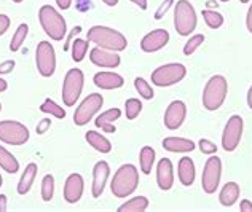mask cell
I'll list each match as a JSON object with an SVG mask.
<instances>
[{"instance_id":"obj_1","label":"cell","mask_w":252,"mask_h":212,"mask_svg":"<svg viewBox=\"0 0 252 212\" xmlns=\"http://www.w3.org/2000/svg\"><path fill=\"white\" fill-rule=\"evenodd\" d=\"M88 42L96 43L99 48L109 51H123L128 46V40L122 32L105 26H93L88 30Z\"/></svg>"},{"instance_id":"obj_2","label":"cell","mask_w":252,"mask_h":212,"mask_svg":"<svg viewBox=\"0 0 252 212\" xmlns=\"http://www.w3.org/2000/svg\"><path fill=\"white\" fill-rule=\"evenodd\" d=\"M139 187V172L132 164H123L114 174L110 190L117 198H126L132 195Z\"/></svg>"},{"instance_id":"obj_3","label":"cell","mask_w":252,"mask_h":212,"mask_svg":"<svg viewBox=\"0 0 252 212\" xmlns=\"http://www.w3.org/2000/svg\"><path fill=\"white\" fill-rule=\"evenodd\" d=\"M38 21H40L45 34L53 40H63L65 37V19L61 13H58L51 5H43L38 11Z\"/></svg>"},{"instance_id":"obj_4","label":"cell","mask_w":252,"mask_h":212,"mask_svg":"<svg viewBox=\"0 0 252 212\" xmlns=\"http://www.w3.org/2000/svg\"><path fill=\"white\" fill-rule=\"evenodd\" d=\"M228 92V83L225 77L216 75L211 77V80L204 86L203 91V105L206 110H217L222 107Z\"/></svg>"},{"instance_id":"obj_5","label":"cell","mask_w":252,"mask_h":212,"mask_svg":"<svg viewBox=\"0 0 252 212\" xmlns=\"http://www.w3.org/2000/svg\"><path fill=\"white\" fill-rule=\"evenodd\" d=\"M174 28L179 35L187 37L196 28V13L189 0H179L174 8Z\"/></svg>"},{"instance_id":"obj_6","label":"cell","mask_w":252,"mask_h":212,"mask_svg":"<svg viewBox=\"0 0 252 212\" xmlns=\"http://www.w3.org/2000/svg\"><path fill=\"white\" fill-rule=\"evenodd\" d=\"M185 75H187V69H185L184 64H179V62L164 64L161 67H158L152 72V83L155 86L166 88V86H172L179 83Z\"/></svg>"},{"instance_id":"obj_7","label":"cell","mask_w":252,"mask_h":212,"mask_svg":"<svg viewBox=\"0 0 252 212\" xmlns=\"http://www.w3.org/2000/svg\"><path fill=\"white\" fill-rule=\"evenodd\" d=\"M83 83H85V77L80 69H70L65 74L63 83V102L67 107L75 105V102L78 101L83 90Z\"/></svg>"},{"instance_id":"obj_8","label":"cell","mask_w":252,"mask_h":212,"mask_svg":"<svg viewBox=\"0 0 252 212\" xmlns=\"http://www.w3.org/2000/svg\"><path fill=\"white\" fill-rule=\"evenodd\" d=\"M102 104H104V99L101 94H97V92H93V94L86 96L83 99V102L78 105L75 110L74 123L77 126H85V124H88L91 121V118L101 110Z\"/></svg>"},{"instance_id":"obj_9","label":"cell","mask_w":252,"mask_h":212,"mask_svg":"<svg viewBox=\"0 0 252 212\" xmlns=\"http://www.w3.org/2000/svg\"><path fill=\"white\" fill-rule=\"evenodd\" d=\"M0 141L10 145H23L29 141V129L19 121H0Z\"/></svg>"},{"instance_id":"obj_10","label":"cell","mask_w":252,"mask_h":212,"mask_svg":"<svg viewBox=\"0 0 252 212\" xmlns=\"http://www.w3.org/2000/svg\"><path fill=\"white\" fill-rule=\"evenodd\" d=\"M35 64L42 77H51L56 70V53L50 42H40L35 51Z\"/></svg>"},{"instance_id":"obj_11","label":"cell","mask_w":252,"mask_h":212,"mask_svg":"<svg viewBox=\"0 0 252 212\" xmlns=\"http://www.w3.org/2000/svg\"><path fill=\"white\" fill-rule=\"evenodd\" d=\"M220 174H222V161L219 156H211L204 164L203 176H201V187L203 191L208 195L216 193V190L220 183Z\"/></svg>"},{"instance_id":"obj_12","label":"cell","mask_w":252,"mask_h":212,"mask_svg":"<svg viewBox=\"0 0 252 212\" xmlns=\"http://www.w3.org/2000/svg\"><path fill=\"white\" fill-rule=\"evenodd\" d=\"M243 118L240 115H233L225 124L222 134V147L225 151H235L238 149L243 136Z\"/></svg>"},{"instance_id":"obj_13","label":"cell","mask_w":252,"mask_h":212,"mask_svg":"<svg viewBox=\"0 0 252 212\" xmlns=\"http://www.w3.org/2000/svg\"><path fill=\"white\" fill-rule=\"evenodd\" d=\"M187 115V105L182 101H174L168 105L166 112H164V126L168 129H179Z\"/></svg>"},{"instance_id":"obj_14","label":"cell","mask_w":252,"mask_h":212,"mask_svg":"<svg viewBox=\"0 0 252 212\" xmlns=\"http://www.w3.org/2000/svg\"><path fill=\"white\" fill-rule=\"evenodd\" d=\"M169 42V32L164 29H155L149 32L142 40H141V48L145 53H155L161 50L163 46H166Z\"/></svg>"},{"instance_id":"obj_15","label":"cell","mask_w":252,"mask_h":212,"mask_svg":"<svg viewBox=\"0 0 252 212\" xmlns=\"http://www.w3.org/2000/svg\"><path fill=\"white\" fill-rule=\"evenodd\" d=\"M90 59L97 67H105V69H115L122 62V59L117 53L105 51L104 48H99V46L90 51Z\"/></svg>"},{"instance_id":"obj_16","label":"cell","mask_w":252,"mask_h":212,"mask_svg":"<svg viewBox=\"0 0 252 212\" xmlns=\"http://www.w3.org/2000/svg\"><path fill=\"white\" fill-rule=\"evenodd\" d=\"M83 177L80 174H70L64 185V200L69 204H75L83 195Z\"/></svg>"},{"instance_id":"obj_17","label":"cell","mask_w":252,"mask_h":212,"mask_svg":"<svg viewBox=\"0 0 252 212\" xmlns=\"http://www.w3.org/2000/svg\"><path fill=\"white\" fill-rule=\"evenodd\" d=\"M110 174V168L105 161H97L94 169H93V196L99 198L102 195V191L105 188V183H107V179Z\"/></svg>"},{"instance_id":"obj_18","label":"cell","mask_w":252,"mask_h":212,"mask_svg":"<svg viewBox=\"0 0 252 212\" xmlns=\"http://www.w3.org/2000/svg\"><path fill=\"white\" fill-rule=\"evenodd\" d=\"M157 182H158V187L163 191L171 190L172 185H174V171H172V163L168 158H163V160H160V163H158Z\"/></svg>"},{"instance_id":"obj_19","label":"cell","mask_w":252,"mask_h":212,"mask_svg":"<svg viewBox=\"0 0 252 212\" xmlns=\"http://www.w3.org/2000/svg\"><path fill=\"white\" fill-rule=\"evenodd\" d=\"M94 85L101 90H117L125 85V80L114 72H97L94 75Z\"/></svg>"},{"instance_id":"obj_20","label":"cell","mask_w":252,"mask_h":212,"mask_svg":"<svg viewBox=\"0 0 252 212\" xmlns=\"http://www.w3.org/2000/svg\"><path fill=\"white\" fill-rule=\"evenodd\" d=\"M177 174H179V181H181V183L185 185V187H190V185L195 182V174H196L195 164L189 156L181 158L179 168H177Z\"/></svg>"},{"instance_id":"obj_21","label":"cell","mask_w":252,"mask_h":212,"mask_svg":"<svg viewBox=\"0 0 252 212\" xmlns=\"http://www.w3.org/2000/svg\"><path fill=\"white\" fill-rule=\"evenodd\" d=\"M122 115L120 109H110L107 112H104L97 118H96V128H101L102 131L109 132V134H114L117 128L114 126V121L118 120Z\"/></svg>"},{"instance_id":"obj_22","label":"cell","mask_w":252,"mask_h":212,"mask_svg":"<svg viewBox=\"0 0 252 212\" xmlns=\"http://www.w3.org/2000/svg\"><path fill=\"white\" fill-rule=\"evenodd\" d=\"M240 198V185L236 182H228L223 185V188L220 190V195H219V201H220L222 206L230 208L238 201Z\"/></svg>"},{"instance_id":"obj_23","label":"cell","mask_w":252,"mask_h":212,"mask_svg":"<svg viewBox=\"0 0 252 212\" xmlns=\"http://www.w3.org/2000/svg\"><path fill=\"white\" fill-rule=\"evenodd\" d=\"M163 149L168 151H182V153H187L195 149L193 141H189V139L184 137H166L163 141Z\"/></svg>"},{"instance_id":"obj_24","label":"cell","mask_w":252,"mask_h":212,"mask_svg":"<svg viewBox=\"0 0 252 212\" xmlns=\"http://www.w3.org/2000/svg\"><path fill=\"white\" fill-rule=\"evenodd\" d=\"M37 171H38V168L35 163H29L28 166H26L21 179H19V183H18L19 195H26L31 190V187L34 185V179L37 177Z\"/></svg>"},{"instance_id":"obj_25","label":"cell","mask_w":252,"mask_h":212,"mask_svg":"<svg viewBox=\"0 0 252 212\" xmlns=\"http://www.w3.org/2000/svg\"><path fill=\"white\" fill-rule=\"evenodd\" d=\"M85 137H86V142H88L94 150L101 151V153H109L112 150V144L109 139H105L104 136H101L96 131H88Z\"/></svg>"},{"instance_id":"obj_26","label":"cell","mask_w":252,"mask_h":212,"mask_svg":"<svg viewBox=\"0 0 252 212\" xmlns=\"http://www.w3.org/2000/svg\"><path fill=\"white\" fill-rule=\"evenodd\" d=\"M0 168L5 169L6 172H10V174H15L19 169V163L15 156L6 149H3L2 145H0Z\"/></svg>"},{"instance_id":"obj_27","label":"cell","mask_w":252,"mask_h":212,"mask_svg":"<svg viewBox=\"0 0 252 212\" xmlns=\"http://www.w3.org/2000/svg\"><path fill=\"white\" fill-rule=\"evenodd\" d=\"M149 208V200L145 196H136L128 203L122 204L118 208V212H142Z\"/></svg>"},{"instance_id":"obj_28","label":"cell","mask_w":252,"mask_h":212,"mask_svg":"<svg viewBox=\"0 0 252 212\" xmlns=\"http://www.w3.org/2000/svg\"><path fill=\"white\" fill-rule=\"evenodd\" d=\"M139 163H141V171L144 174H150L152 166L155 163V150L152 147H142L141 155H139Z\"/></svg>"},{"instance_id":"obj_29","label":"cell","mask_w":252,"mask_h":212,"mask_svg":"<svg viewBox=\"0 0 252 212\" xmlns=\"http://www.w3.org/2000/svg\"><path fill=\"white\" fill-rule=\"evenodd\" d=\"M88 40H83V38H75L74 43H72V59L75 62H80L85 59L86 51H88Z\"/></svg>"},{"instance_id":"obj_30","label":"cell","mask_w":252,"mask_h":212,"mask_svg":"<svg viewBox=\"0 0 252 212\" xmlns=\"http://www.w3.org/2000/svg\"><path fill=\"white\" fill-rule=\"evenodd\" d=\"M40 110L43 114H48V115H53L59 118V120H64L65 118V112L63 107H59V105L53 101V99H45V102L40 105Z\"/></svg>"},{"instance_id":"obj_31","label":"cell","mask_w":252,"mask_h":212,"mask_svg":"<svg viewBox=\"0 0 252 212\" xmlns=\"http://www.w3.org/2000/svg\"><path fill=\"white\" fill-rule=\"evenodd\" d=\"M28 32H29V26L28 24H21L16 29L15 35H13V38H11V43H10V50L11 51H18L19 48H21V45L24 43L26 37H28Z\"/></svg>"},{"instance_id":"obj_32","label":"cell","mask_w":252,"mask_h":212,"mask_svg":"<svg viewBox=\"0 0 252 212\" xmlns=\"http://www.w3.org/2000/svg\"><path fill=\"white\" fill-rule=\"evenodd\" d=\"M141 110H142V102L139 101V99L131 97L125 102V112H126V118H128V120L137 118V115L141 114Z\"/></svg>"},{"instance_id":"obj_33","label":"cell","mask_w":252,"mask_h":212,"mask_svg":"<svg viewBox=\"0 0 252 212\" xmlns=\"http://www.w3.org/2000/svg\"><path fill=\"white\" fill-rule=\"evenodd\" d=\"M53 195H55V177L51 174H46L42 181V200L51 201Z\"/></svg>"},{"instance_id":"obj_34","label":"cell","mask_w":252,"mask_h":212,"mask_svg":"<svg viewBox=\"0 0 252 212\" xmlns=\"http://www.w3.org/2000/svg\"><path fill=\"white\" fill-rule=\"evenodd\" d=\"M203 18H204V21H206V24L209 26L211 29H219L223 24V16L220 15V13H217V11L204 10L203 11Z\"/></svg>"},{"instance_id":"obj_35","label":"cell","mask_w":252,"mask_h":212,"mask_svg":"<svg viewBox=\"0 0 252 212\" xmlns=\"http://www.w3.org/2000/svg\"><path fill=\"white\" fill-rule=\"evenodd\" d=\"M134 88L136 91L141 94L144 99H147V101H150L152 97H154V90H152V86L144 80V78H136L134 80Z\"/></svg>"},{"instance_id":"obj_36","label":"cell","mask_w":252,"mask_h":212,"mask_svg":"<svg viewBox=\"0 0 252 212\" xmlns=\"http://www.w3.org/2000/svg\"><path fill=\"white\" fill-rule=\"evenodd\" d=\"M203 42H204V35H203V34H196V35H193L187 43H185V46H184V55H185V56L193 55V53L196 51V48H198V46H200Z\"/></svg>"},{"instance_id":"obj_37","label":"cell","mask_w":252,"mask_h":212,"mask_svg":"<svg viewBox=\"0 0 252 212\" xmlns=\"http://www.w3.org/2000/svg\"><path fill=\"white\" fill-rule=\"evenodd\" d=\"M198 147H200L201 153L204 155H212V153H217V145L214 142L208 141V139H201L200 142H198Z\"/></svg>"},{"instance_id":"obj_38","label":"cell","mask_w":252,"mask_h":212,"mask_svg":"<svg viewBox=\"0 0 252 212\" xmlns=\"http://www.w3.org/2000/svg\"><path fill=\"white\" fill-rule=\"evenodd\" d=\"M172 3H174V0H164V2L158 6V10L155 11V19H161L164 15H166V11L171 8Z\"/></svg>"},{"instance_id":"obj_39","label":"cell","mask_w":252,"mask_h":212,"mask_svg":"<svg viewBox=\"0 0 252 212\" xmlns=\"http://www.w3.org/2000/svg\"><path fill=\"white\" fill-rule=\"evenodd\" d=\"M51 126V121H50V118H43V120L37 124V128H35V131H37V134H45L46 131H48V128Z\"/></svg>"},{"instance_id":"obj_40","label":"cell","mask_w":252,"mask_h":212,"mask_svg":"<svg viewBox=\"0 0 252 212\" xmlns=\"http://www.w3.org/2000/svg\"><path fill=\"white\" fill-rule=\"evenodd\" d=\"M15 61H5L0 64V75H5V74H10V72L15 69Z\"/></svg>"},{"instance_id":"obj_41","label":"cell","mask_w":252,"mask_h":212,"mask_svg":"<svg viewBox=\"0 0 252 212\" xmlns=\"http://www.w3.org/2000/svg\"><path fill=\"white\" fill-rule=\"evenodd\" d=\"M10 28V18L6 15H0V35H3Z\"/></svg>"},{"instance_id":"obj_42","label":"cell","mask_w":252,"mask_h":212,"mask_svg":"<svg viewBox=\"0 0 252 212\" xmlns=\"http://www.w3.org/2000/svg\"><path fill=\"white\" fill-rule=\"evenodd\" d=\"M80 32H82V28H80V26H77V28H74V29L70 30V34H69V37H67V42H65V45H64V50H65V51L69 50L70 42L74 40V37H75L77 34H80Z\"/></svg>"},{"instance_id":"obj_43","label":"cell","mask_w":252,"mask_h":212,"mask_svg":"<svg viewBox=\"0 0 252 212\" xmlns=\"http://www.w3.org/2000/svg\"><path fill=\"white\" fill-rule=\"evenodd\" d=\"M240 211L241 212H252V203L249 200H243L240 204Z\"/></svg>"},{"instance_id":"obj_44","label":"cell","mask_w":252,"mask_h":212,"mask_svg":"<svg viewBox=\"0 0 252 212\" xmlns=\"http://www.w3.org/2000/svg\"><path fill=\"white\" fill-rule=\"evenodd\" d=\"M56 3L61 10H69L72 5V0H56Z\"/></svg>"},{"instance_id":"obj_45","label":"cell","mask_w":252,"mask_h":212,"mask_svg":"<svg viewBox=\"0 0 252 212\" xmlns=\"http://www.w3.org/2000/svg\"><path fill=\"white\" fill-rule=\"evenodd\" d=\"M246 26H248V30L252 34V5H251V8L248 11V18H246Z\"/></svg>"},{"instance_id":"obj_46","label":"cell","mask_w":252,"mask_h":212,"mask_svg":"<svg viewBox=\"0 0 252 212\" xmlns=\"http://www.w3.org/2000/svg\"><path fill=\"white\" fill-rule=\"evenodd\" d=\"M131 2L137 5L141 10H147V0H131Z\"/></svg>"},{"instance_id":"obj_47","label":"cell","mask_w":252,"mask_h":212,"mask_svg":"<svg viewBox=\"0 0 252 212\" xmlns=\"http://www.w3.org/2000/svg\"><path fill=\"white\" fill-rule=\"evenodd\" d=\"M5 211H6V196L0 195V212H5Z\"/></svg>"},{"instance_id":"obj_48","label":"cell","mask_w":252,"mask_h":212,"mask_svg":"<svg viewBox=\"0 0 252 212\" xmlns=\"http://www.w3.org/2000/svg\"><path fill=\"white\" fill-rule=\"evenodd\" d=\"M6 88H8V83H6V82L3 80V78H0V92L5 91Z\"/></svg>"},{"instance_id":"obj_49","label":"cell","mask_w":252,"mask_h":212,"mask_svg":"<svg viewBox=\"0 0 252 212\" xmlns=\"http://www.w3.org/2000/svg\"><path fill=\"white\" fill-rule=\"evenodd\" d=\"M248 105L252 109V86L249 88V92H248Z\"/></svg>"},{"instance_id":"obj_50","label":"cell","mask_w":252,"mask_h":212,"mask_svg":"<svg viewBox=\"0 0 252 212\" xmlns=\"http://www.w3.org/2000/svg\"><path fill=\"white\" fill-rule=\"evenodd\" d=\"M102 2H104L105 5H109V6H115V5L118 3V0H102Z\"/></svg>"},{"instance_id":"obj_51","label":"cell","mask_w":252,"mask_h":212,"mask_svg":"<svg viewBox=\"0 0 252 212\" xmlns=\"http://www.w3.org/2000/svg\"><path fill=\"white\" fill-rule=\"evenodd\" d=\"M208 6H216V8H217V3H214V2H208Z\"/></svg>"},{"instance_id":"obj_52","label":"cell","mask_w":252,"mask_h":212,"mask_svg":"<svg viewBox=\"0 0 252 212\" xmlns=\"http://www.w3.org/2000/svg\"><path fill=\"white\" fill-rule=\"evenodd\" d=\"M2 183H3V179H2V176H0V187H2Z\"/></svg>"},{"instance_id":"obj_53","label":"cell","mask_w":252,"mask_h":212,"mask_svg":"<svg viewBox=\"0 0 252 212\" xmlns=\"http://www.w3.org/2000/svg\"><path fill=\"white\" fill-rule=\"evenodd\" d=\"M13 2H15V3H21L23 0H13Z\"/></svg>"},{"instance_id":"obj_54","label":"cell","mask_w":252,"mask_h":212,"mask_svg":"<svg viewBox=\"0 0 252 212\" xmlns=\"http://www.w3.org/2000/svg\"><path fill=\"white\" fill-rule=\"evenodd\" d=\"M240 2H241V3H248V2H249V0H240Z\"/></svg>"},{"instance_id":"obj_55","label":"cell","mask_w":252,"mask_h":212,"mask_svg":"<svg viewBox=\"0 0 252 212\" xmlns=\"http://www.w3.org/2000/svg\"><path fill=\"white\" fill-rule=\"evenodd\" d=\"M220 2H228V0H220Z\"/></svg>"},{"instance_id":"obj_56","label":"cell","mask_w":252,"mask_h":212,"mask_svg":"<svg viewBox=\"0 0 252 212\" xmlns=\"http://www.w3.org/2000/svg\"><path fill=\"white\" fill-rule=\"evenodd\" d=\"M0 110H2V104H0Z\"/></svg>"}]
</instances>
